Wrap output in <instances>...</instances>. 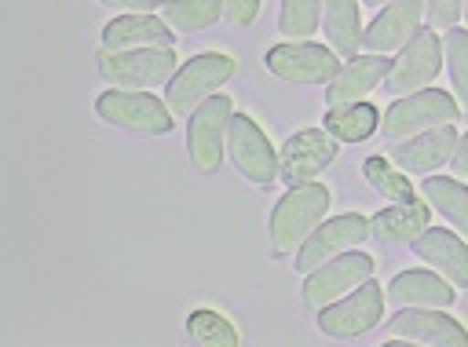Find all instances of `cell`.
Masks as SVG:
<instances>
[{
    "label": "cell",
    "mask_w": 468,
    "mask_h": 347,
    "mask_svg": "<svg viewBox=\"0 0 468 347\" xmlns=\"http://www.w3.org/2000/svg\"><path fill=\"white\" fill-rule=\"evenodd\" d=\"M424 15H428V26L431 29H453L464 15V0H424Z\"/></svg>",
    "instance_id": "obj_30"
},
{
    "label": "cell",
    "mask_w": 468,
    "mask_h": 347,
    "mask_svg": "<svg viewBox=\"0 0 468 347\" xmlns=\"http://www.w3.org/2000/svg\"><path fill=\"white\" fill-rule=\"evenodd\" d=\"M464 18H468V0H464Z\"/></svg>",
    "instance_id": "obj_35"
},
{
    "label": "cell",
    "mask_w": 468,
    "mask_h": 347,
    "mask_svg": "<svg viewBox=\"0 0 468 347\" xmlns=\"http://www.w3.org/2000/svg\"><path fill=\"white\" fill-rule=\"evenodd\" d=\"M384 314V292L380 285L369 278L362 281L358 289H351L347 296H340L336 303L322 307L318 310V329L325 336H336V340H351V336H362L369 332Z\"/></svg>",
    "instance_id": "obj_11"
},
{
    "label": "cell",
    "mask_w": 468,
    "mask_h": 347,
    "mask_svg": "<svg viewBox=\"0 0 468 347\" xmlns=\"http://www.w3.org/2000/svg\"><path fill=\"white\" fill-rule=\"evenodd\" d=\"M424 0H388L380 15L362 29V47L369 55H391L406 47V40L420 29Z\"/></svg>",
    "instance_id": "obj_15"
},
{
    "label": "cell",
    "mask_w": 468,
    "mask_h": 347,
    "mask_svg": "<svg viewBox=\"0 0 468 347\" xmlns=\"http://www.w3.org/2000/svg\"><path fill=\"white\" fill-rule=\"evenodd\" d=\"M186 336L194 343H201V347H238L234 325L216 310H194L186 318Z\"/></svg>",
    "instance_id": "obj_29"
},
{
    "label": "cell",
    "mask_w": 468,
    "mask_h": 347,
    "mask_svg": "<svg viewBox=\"0 0 468 347\" xmlns=\"http://www.w3.org/2000/svg\"><path fill=\"white\" fill-rule=\"evenodd\" d=\"M227 153L234 161V168L256 183V186H271L278 179V153L267 142V135L260 131V124L245 113H230L227 124Z\"/></svg>",
    "instance_id": "obj_10"
},
{
    "label": "cell",
    "mask_w": 468,
    "mask_h": 347,
    "mask_svg": "<svg viewBox=\"0 0 468 347\" xmlns=\"http://www.w3.org/2000/svg\"><path fill=\"white\" fill-rule=\"evenodd\" d=\"M362 175H366V183H369L380 197H388L391 205L413 201V186H410L406 172H402V168H391V161H388V157H366Z\"/></svg>",
    "instance_id": "obj_26"
},
{
    "label": "cell",
    "mask_w": 468,
    "mask_h": 347,
    "mask_svg": "<svg viewBox=\"0 0 468 347\" xmlns=\"http://www.w3.org/2000/svg\"><path fill=\"white\" fill-rule=\"evenodd\" d=\"M369 237V219L358 216V212H347V216H336V219H325L314 226V234L296 248V270L300 274H311L314 267H322L325 259L362 245Z\"/></svg>",
    "instance_id": "obj_12"
},
{
    "label": "cell",
    "mask_w": 468,
    "mask_h": 347,
    "mask_svg": "<svg viewBox=\"0 0 468 347\" xmlns=\"http://www.w3.org/2000/svg\"><path fill=\"white\" fill-rule=\"evenodd\" d=\"M99 4L102 7H113V11H124V15H150L165 0H99Z\"/></svg>",
    "instance_id": "obj_32"
},
{
    "label": "cell",
    "mask_w": 468,
    "mask_h": 347,
    "mask_svg": "<svg viewBox=\"0 0 468 347\" xmlns=\"http://www.w3.org/2000/svg\"><path fill=\"white\" fill-rule=\"evenodd\" d=\"M318 18H322V0H282L278 29L285 40H307L318 33Z\"/></svg>",
    "instance_id": "obj_27"
},
{
    "label": "cell",
    "mask_w": 468,
    "mask_h": 347,
    "mask_svg": "<svg viewBox=\"0 0 468 347\" xmlns=\"http://www.w3.org/2000/svg\"><path fill=\"white\" fill-rule=\"evenodd\" d=\"M95 113L106 124L135 131V135H165V131H172V121H176L168 102L154 99L150 91H128V88L102 91L95 99Z\"/></svg>",
    "instance_id": "obj_4"
},
{
    "label": "cell",
    "mask_w": 468,
    "mask_h": 347,
    "mask_svg": "<svg viewBox=\"0 0 468 347\" xmlns=\"http://www.w3.org/2000/svg\"><path fill=\"white\" fill-rule=\"evenodd\" d=\"M223 15L234 26H252L260 15V0H223Z\"/></svg>",
    "instance_id": "obj_31"
},
{
    "label": "cell",
    "mask_w": 468,
    "mask_h": 347,
    "mask_svg": "<svg viewBox=\"0 0 468 347\" xmlns=\"http://www.w3.org/2000/svg\"><path fill=\"white\" fill-rule=\"evenodd\" d=\"M457 117H461V106H457L442 88H420V91L399 95V99L384 110V117H380V135L391 139V142H402V139H410V135H420V131L453 124Z\"/></svg>",
    "instance_id": "obj_2"
},
{
    "label": "cell",
    "mask_w": 468,
    "mask_h": 347,
    "mask_svg": "<svg viewBox=\"0 0 468 347\" xmlns=\"http://www.w3.org/2000/svg\"><path fill=\"white\" fill-rule=\"evenodd\" d=\"M223 15V0H165L161 4V22L172 33H201L216 26Z\"/></svg>",
    "instance_id": "obj_25"
},
{
    "label": "cell",
    "mask_w": 468,
    "mask_h": 347,
    "mask_svg": "<svg viewBox=\"0 0 468 347\" xmlns=\"http://www.w3.org/2000/svg\"><path fill=\"white\" fill-rule=\"evenodd\" d=\"M453 146H457V131H453V124H442V128H431V131H420V135H410V139L395 142L388 150V161L402 172L428 175L442 161L453 157Z\"/></svg>",
    "instance_id": "obj_16"
},
{
    "label": "cell",
    "mask_w": 468,
    "mask_h": 347,
    "mask_svg": "<svg viewBox=\"0 0 468 347\" xmlns=\"http://www.w3.org/2000/svg\"><path fill=\"white\" fill-rule=\"evenodd\" d=\"M442 58H446V69H450V80H453V91H457V106L468 113V33L464 29H446L442 37Z\"/></svg>",
    "instance_id": "obj_28"
},
{
    "label": "cell",
    "mask_w": 468,
    "mask_h": 347,
    "mask_svg": "<svg viewBox=\"0 0 468 347\" xmlns=\"http://www.w3.org/2000/svg\"><path fill=\"white\" fill-rule=\"evenodd\" d=\"M388 300L399 307H450L453 285L435 270H402L388 285Z\"/></svg>",
    "instance_id": "obj_20"
},
{
    "label": "cell",
    "mask_w": 468,
    "mask_h": 347,
    "mask_svg": "<svg viewBox=\"0 0 468 347\" xmlns=\"http://www.w3.org/2000/svg\"><path fill=\"white\" fill-rule=\"evenodd\" d=\"M176 51L172 47H139V51H102L99 73L113 88L146 91L157 84H168L176 73Z\"/></svg>",
    "instance_id": "obj_5"
},
{
    "label": "cell",
    "mask_w": 468,
    "mask_h": 347,
    "mask_svg": "<svg viewBox=\"0 0 468 347\" xmlns=\"http://www.w3.org/2000/svg\"><path fill=\"white\" fill-rule=\"evenodd\" d=\"M230 99L227 95H212L205 99L190 121H186V150H190V161L197 172L212 175L219 172L223 164V153H227V124H230Z\"/></svg>",
    "instance_id": "obj_8"
},
{
    "label": "cell",
    "mask_w": 468,
    "mask_h": 347,
    "mask_svg": "<svg viewBox=\"0 0 468 347\" xmlns=\"http://www.w3.org/2000/svg\"><path fill=\"white\" fill-rule=\"evenodd\" d=\"M322 128L336 142H362L380 128V113L369 102H347V106H329Z\"/></svg>",
    "instance_id": "obj_24"
},
{
    "label": "cell",
    "mask_w": 468,
    "mask_h": 347,
    "mask_svg": "<svg viewBox=\"0 0 468 347\" xmlns=\"http://www.w3.org/2000/svg\"><path fill=\"white\" fill-rule=\"evenodd\" d=\"M234 77V58L208 51V55H194L190 62H183L168 88H165V102L172 110V117H190L205 99L216 95V88H223Z\"/></svg>",
    "instance_id": "obj_3"
},
{
    "label": "cell",
    "mask_w": 468,
    "mask_h": 347,
    "mask_svg": "<svg viewBox=\"0 0 468 347\" xmlns=\"http://www.w3.org/2000/svg\"><path fill=\"white\" fill-rule=\"evenodd\" d=\"M420 194H424V201H428L442 219L453 223L457 234L468 237V186H464V183H457V179H450V175H428V179L420 183Z\"/></svg>",
    "instance_id": "obj_23"
},
{
    "label": "cell",
    "mask_w": 468,
    "mask_h": 347,
    "mask_svg": "<svg viewBox=\"0 0 468 347\" xmlns=\"http://www.w3.org/2000/svg\"><path fill=\"white\" fill-rule=\"evenodd\" d=\"M325 212H329V190L322 183L289 186L285 197L271 212V245H274V252L278 256L296 252L314 234V226L325 219Z\"/></svg>",
    "instance_id": "obj_1"
},
{
    "label": "cell",
    "mask_w": 468,
    "mask_h": 347,
    "mask_svg": "<svg viewBox=\"0 0 468 347\" xmlns=\"http://www.w3.org/2000/svg\"><path fill=\"white\" fill-rule=\"evenodd\" d=\"M139 47H172V29L150 15H121L102 26V51H139Z\"/></svg>",
    "instance_id": "obj_19"
},
{
    "label": "cell",
    "mask_w": 468,
    "mask_h": 347,
    "mask_svg": "<svg viewBox=\"0 0 468 347\" xmlns=\"http://www.w3.org/2000/svg\"><path fill=\"white\" fill-rule=\"evenodd\" d=\"M424 226H428V205H420L413 197V201H402V205L377 212L369 219V237H377L380 245H413V237Z\"/></svg>",
    "instance_id": "obj_21"
},
{
    "label": "cell",
    "mask_w": 468,
    "mask_h": 347,
    "mask_svg": "<svg viewBox=\"0 0 468 347\" xmlns=\"http://www.w3.org/2000/svg\"><path fill=\"white\" fill-rule=\"evenodd\" d=\"M391 336L424 347H468V332L457 318L442 314L439 307H402L391 318Z\"/></svg>",
    "instance_id": "obj_14"
},
{
    "label": "cell",
    "mask_w": 468,
    "mask_h": 347,
    "mask_svg": "<svg viewBox=\"0 0 468 347\" xmlns=\"http://www.w3.org/2000/svg\"><path fill=\"white\" fill-rule=\"evenodd\" d=\"M362 4H369V7H384L388 0H362Z\"/></svg>",
    "instance_id": "obj_34"
},
{
    "label": "cell",
    "mask_w": 468,
    "mask_h": 347,
    "mask_svg": "<svg viewBox=\"0 0 468 347\" xmlns=\"http://www.w3.org/2000/svg\"><path fill=\"white\" fill-rule=\"evenodd\" d=\"M413 252L435 270L442 274L453 289H468V245L442 230V226H424L417 237H413Z\"/></svg>",
    "instance_id": "obj_17"
},
{
    "label": "cell",
    "mask_w": 468,
    "mask_h": 347,
    "mask_svg": "<svg viewBox=\"0 0 468 347\" xmlns=\"http://www.w3.org/2000/svg\"><path fill=\"white\" fill-rule=\"evenodd\" d=\"M369 278H373V259L366 252L347 248V252L325 259L322 267H314L307 274V281H303V303L311 310H322V307L336 303L340 296H347L351 289H358Z\"/></svg>",
    "instance_id": "obj_9"
},
{
    "label": "cell",
    "mask_w": 468,
    "mask_h": 347,
    "mask_svg": "<svg viewBox=\"0 0 468 347\" xmlns=\"http://www.w3.org/2000/svg\"><path fill=\"white\" fill-rule=\"evenodd\" d=\"M388 58L384 55H355L347 58V66H340V73L329 80L325 88V102L329 106H347V102H362L377 84H384L388 73Z\"/></svg>",
    "instance_id": "obj_18"
},
{
    "label": "cell",
    "mask_w": 468,
    "mask_h": 347,
    "mask_svg": "<svg viewBox=\"0 0 468 347\" xmlns=\"http://www.w3.org/2000/svg\"><path fill=\"white\" fill-rule=\"evenodd\" d=\"M362 0H322V33L340 58H355L362 47Z\"/></svg>",
    "instance_id": "obj_22"
},
{
    "label": "cell",
    "mask_w": 468,
    "mask_h": 347,
    "mask_svg": "<svg viewBox=\"0 0 468 347\" xmlns=\"http://www.w3.org/2000/svg\"><path fill=\"white\" fill-rule=\"evenodd\" d=\"M263 66L285 84H329L340 73V55L311 40H285L263 55Z\"/></svg>",
    "instance_id": "obj_7"
},
{
    "label": "cell",
    "mask_w": 468,
    "mask_h": 347,
    "mask_svg": "<svg viewBox=\"0 0 468 347\" xmlns=\"http://www.w3.org/2000/svg\"><path fill=\"white\" fill-rule=\"evenodd\" d=\"M450 168H453V175H468V135L457 139L453 157H450Z\"/></svg>",
    "instance_id": "obj_33"
},
{
    "label": "cell",
    "mask_w": 468,
    "mask_h": 347,
    "mask_svg": "<svg viewBox=\"0 0 468 347\" xmlns=\"http://www.w3.org/2000/svg\"><path fill=\"white\" fill-rule=\"evenodd\" d=\"M439 66H442V40L431 26L428 29L420 26L406 40V47H399V55L391 58V66L384 73V91H391V95L420 91L439 77Z\"/></svg>",
    "instance_id": "obj_6"
},
{
    "label": "cell",
    "mask_w": 468,
    "mask_h": 347,
    "mask_svg": "<svg viewBox=\"0 0 468 347\" xmlns=\"http://www.w3.org/2000/svg\"><path fill=\"white\" fill-rule=\"evenodd\" d=\"M336 157V139L325 128H303L296 135H289V142L278 153V179H285V186H300V183H314L318 172Z\"/></svg>",
    "instance_id": "obj_13"
}]
</instances>
